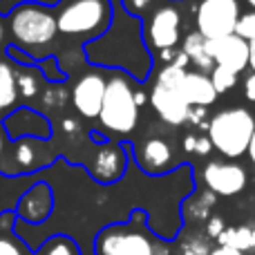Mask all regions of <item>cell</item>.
<instances>
[{
	"label": "cell",
	"mask_w": 255,
	"mask_h": 255,
	"mask_svg": "<svg viewBox=\"0 0 255 255\" xmlns=\"http://www.w3.org/2000/svg\"><path fill=\"white\" fill-rule=\"evenodd\" d=\"M92 255H170V249L150 231L145 211H132L128 222L108 224L94 235Z\"/></svg>",
	"instance_id": "cell-1"
},
{
	"label": "cell",
	"mask_w": 255,
	"mask_h": 255,
	"mask_svg": "<svg viewBox=\"0 0 255 255\" xmlns=\"http://www.w3.org/2000/svg\"><path fill=\"white\" fill-rule=\"evenodd\" d=\"M7 31L16 47L20 45V49H25L27 54L49 47L58 36L56 13L52 7L38 2L16 4L7 13Z\"/></svg>",
	"instance_id": "cell-2"
},
{
	"label": "cell",
	"mask_w": 255,
	"mask_h": 255,
	"mask_svg": "<svg viewBox=\"0 0 255 255\" xmlns=\"http://www.w3.org/2000/svg\"><path fill=\"white\" fill-rule=\"evenodd\" d=\"M99 124L115 136H126L139 124V103H136V88L132 85L130 76L115 70L108 76L106 97H103Z\"/></svg>",
	"instance_id": "cell-3"
},
{
	"label": "cell",
	"mask_w": 255,
	"mask_h": 255,
	"mask_svg": "<svg viewBox=\"0 0 255 255\" xmlns=\"http://www.w3.org/2000/svg\"><path fill=\"white\" fill-rule=\"evenodd\" d=\"M115 20L112 0H67L56 11L58 34L97 40L110 29Z\"/></svg>",
	"instance_id": "cell-4"
},
{
	"label": "cell",
	"mask_w": 255,
	"mask_h": 255,
	"mask_svg": "<svg viewBox=\"0 0 255 255\" xmlns=\"http://www.w3.org/2000/svg\"><path fill=\"white\" fill-rule=\"evenodd\" d=\"M255 132V117L251 110L238 106L220 110L206 128V136L211 139L213 150L226 159H240L247 154L251 136Z\"/></svg>",
	"instance_id": "cell-5"
},
{
	"label": "cell",
	"mask_w": 255,
	"mask_h": 255,
	"mask_svg": "<svg viewBox=\"0 0 255 255\" xmlns=\"http://www.w3.org/2000/svg\"><path fill=\"white\" fill-rule=\"evenodd\" d=\"M184 67H177L172 63H166L157 72V79L150 90V106L157 112V117L168 126H184L188 121L190 106L184 97Z\"/></svg>",
	"instance_id": "cell-6"
},
{
	"label": "cell",
	"mask_w": 255,
	"mask_h": 255,
	"mask_svg": "<svg viewBox=\"0 0 255 255\" xmlns=\"http://www.w3.org/2000/svg\"><path fill=\"white\" fill-rule=\"evenodd\" d=\"M148 47L161 58H172L181 43V13L172 4H159L143 25Z\"/></svg>",
	"instance_id": "cell-7"
},
{
	"label": "cell",
	"mask_w": 255,
	"mask_h": 255,
	"mask_svg": "<svg viewBox=\"0 0 255 255\" xmlns=\"http://www.w3.org/2000/svg\"><path fill=\"white\" fill-rule=\"evenodd\" d=\"M240 16V0H202L195 13V25L206 40H217L235 34Z\"/></svg>",
	"instance_id": "cell-8"
},
{
	"label": "cell",
	"mask_w": 255,
	"mask_h": 255,
	"mask_svg": "<svg viewBox=\"0 0 255 255\" xmlns=\"http://www.w3.org/2000/svg\"><path fill=\"white\" fill-rule=\"evenodd\" d=\"M54 206H56V197H54L52 184L47 179H38L18 195L16 204H13L16 222L27 226H36V229L45 226L52 220Z\"/></svg>",
	"instance_id": "cell-9"
},
{
	"label": "cell",
	"mask_w": 255,
	"mask_h": 255,
	"mask_svg": "<svg viewBox=\"0 0 255 255\" xmlns=\"http://www.w3.org/2000/svg\"><path fill=\"white\" fill-rule=\"evenodd\" d=\"M132 161V145L130 143H112V141H99L94 150L92 163L88 166V175L97 184L112 186L124 179L126 170Z\"/></svg>",
	"instance_id": "cell-10"
},
{
	"label": "cell",
	"mask_w": 255,
	"mask_h": 255,
	"mask_svg": "<svg viewBox=\"0 0 255 255\" xmlns=\"http://www.w3.org/2000/svg\"><path fill=\"white\" fill-rule=\"evenodd\" d=\"M202 181L206 190H211L215 197H235L249 184V175L240 163L235 161H208L202 170Z\"/></svg>",
	"instance_id": "cell-11"
},
{
	"label": "cell",
	"mask_w": 255,
	"mask_h": 255,
	"mask_svg": "<svg viewBox=\"0 0 255 255\" xmlns=\"http://www.w3.org/2000/svg\"><path fill=\"white\" fill-rule=\"evenodd\" d=\"M108 76L101 70H88L72 88V106L79 117L88 121H97L101 115L103 97H106Z\"/></svg>",
	"instance_id": "cell-12"
},
{
	"label": "cell",
	"mask_w": 255,
	"mask_h": 255,
	"mask_svg": "<svg viewBox=\"0 0 255 255\" xmlns=\"http://www.w3.org/2000/svg\"><path fill=\"white\" fill-rule=\"evenodd\" d=\"M2 130L11 143L20 139H36V141L52 139V124L47 121V117L40 115L38 110H31L27 106L16 108L11 115L4 117Z\"/></svg>",
	"instance_id": "cell-13"
},
{
	"label": "cell",
	"mask_w": 255,
	"mask_h": 255,
	"mask_svg": "<svg viewBox=\"0 0 255 255\" xmlns=\"http://www.w3.org/2000/svg\"><path fill=\"white\" fill-rule=\"evenodd\" d=\"M208 52H211L215 65L226 67L235 74H242L244 70H249V43L240 36L231 34L224 38L208 40Z\"/></svg>",
	"instance_id": "cell-14"
},
{
	"label": "cell",
	"mask_w": 255,
	"mask_h": 255,
	"mask_svg": "<svg viewBox=\"0 0 255 255\" xmlns=\"http://www.w3.org/2000/svg\"><path fill=\"white\" fill-rule=\"evenodd\" d=\"M132 159H136L139 168L145 172V175L159 177L172 168L170 166L172 163V148L166 139L152 136V139L143 141L136 152H134V148H132Z\"/></svg>",
	"instance_id": "cell-15"
},
{
	"label": "cell",
	"mask_w": 255,
	"mask_h": 255,
	"mask_svg": "<svg viewBox=\"0 0 255 255\" xmlns=\"http://www.w3.org/2000/svg\"><path fill=\"white\" fill-rule=\"evenodd\" d=\"M184 97L190 108H211L220 94L213 88V81L204 72H186L184 76Z\"/></svg>",
	"instance_id": "cell-16"
},
{
	"label": "cell",
	"mask_w": 255,
	"mask_h": 255,
	"mask_svg": "<svg viewBox=\"0 0 255 255\" xmlns=\"http://www.w3.org/2000/svg\"><path fill=\"white\" fill-rule=\"evenodd\" d=\"M181 52L186 54L190 65L197 67V72L211 74L213 67H215V61L211 58V52H208V40L204 38L199 31H190V34L184 36V40H181Z\"/></svg>",
	"instance_id": "cell-17"
},
{
	"label": "cell",
	"mask_w": 255,
	"mask_h": 255,
	"mask_svg": "<svg viewBox=\"0 0 255 255\" xmlns=\"http://www.w3.org/2000/svg\"><path fill=\"white\" fill-rule=\"evenodd\" d=\"M20 92L16 81V65L11 61H0V117L11 115L18 108Z\"/></svg>",
	"instance_id": "cell-18"
},
{
	"label": "cell",
	"mask_w": 255,
	"mask_h": 255,
	"mask_svg": "<svg viewBox=\"0 0 255 255\" xmlns=\"http://www.w3.org/2000/svg\"><path fill=\"white\" fill-rule=\"evenodd\" d=\"M0 255H27L25 242L16 235V213H0Z\"/></svg>",
	"instance_id": "cell-19"
},
{
	"label": "cell",
	"mask_w": 255,
	"mask_h": 255,
	"mask_svg": "<svg viewBox=\"0 0 255 255\" xmlns=\"http://www.w3.org/2000/svg\"><path fill=\"white\" fill-rule=\"evenodd\" d=\"M220 247L235 249L240 253H255V224H244V226H226V231L217 240Z\"/></svg>",
	"instance_id": "cell-20"
},
{
	"label": "cell",
	"mask_w": 255,
	"mask_h": 255,
	"mask_svg": "<svg viewBox=\"0 0 255 255\" xmlns=\"http://www.w3.org/2000/svg\"><path fill=\"white\" fill-rule=\"evenodd\" d=\"M215 204H217V197L211 190H206V188L193 190V195H188L186 202L181 204V215L186 220H208Z\"/></svg>",
	"instance_id": "cell-21"
},
{
	"label": "cell",
	"mask_w": 255,
	"mask_h": 255,
	"mask_svg": "<svg viewBox=\"0 0 255 255\" xmlns=\"http://www.w3.org/2000/svg\"><path fill=\"white\" fill-rule=\"evenodd\" d=\"M38 141L36 139H20L13 141V161L18 166V175L38 170Z\"/></svg>",
	"instance_id": "cell-22"
},
{
	"label": "cell",
	"mask_w": 255,
	"mask_h": 255,
	"mask_svg": "<svg viewBox=\"0 0 255 255\" xmlns=\"http://www.w3.org/2000/svg\"><path fill=\"white\" fill-rule=\"evenodd\" d=\"M40 255H83L81 253V247L74 238L70 235H63L56 233L52 238H47L38 249Z\"/></svg>",
	"instance_id": "cell-23"
},
{
	"label": "cell",
	"mask_w": 255,
	"mask_h": 255,
	"mask_svg": "<svg viewBox=\"0 0 255 255\" xmlns=\"http://www.w3.org/2000/svg\"><path fill=\"white\" fill-rule=\"evenodd\" d=\"M40 72L36 74L34 67H20L18 70L16 65V81H18V92H20V99H25V101H31L34 97H38L40 92Z\"/></svg>",
	"instance_id": "cell-24"
},
{
	"label": "cell",
	"mask_w": 255,
	"mask_h": 255,
	"mask_svg": "<svg viewBox=\"0 0 255 255\" xmlns=\"http://www.w3.org/2000/svg\"><path fill=\"white\" fill-rule=\"evenodd\" d=\"M208 76H211L213 88H215L217 94H224V92H229V90H233L240 79V74H235V72L226 70V67H220V65L213 67V72Z\"/></svg>",
	"instance_id": "cell-25"
},
{
	"label": "cell",
	"mask_w": 255,
	"mask_h": 255,
	"mask_svg": "<svg viewBox=\"0 0 255 255\" xmlns=\"http://www.w3.org/2000/svg\"><path fill=\"white\" fill-rule=\"evenodd\" d=\"M157 2L159 0H121V9L132 18H143L145 13H148V16L152 13Z\"/></svg>",
	"instance_id": "cell-26"
},
{
	"label": "cell",
	"mask_w": 255,
	"mask_h": 255,
	"mask_svg": "<svg viewBox=\"0 0 255 255\" xmlns=\"http://www.w3.org/2000/svg\"><path fill=\"white\" fill-rule=\"evenodd\" d=\"M235 36H240V38H244L247 43H251L255 40V11L242 13L238 20V25H235Z\"/></svg>",
	"instance_id": "cell-27"
},
{
	"label": "cell",
	"mask_w": 255,
	"mask_h": 255,
	"mask_svg": "<svg viewBox=\"0 0 255 255\" xmlns=\"http://www.w3.org/2000/svg\"><path fill=\"white\" fill-rule=\"evenodd\" d=\"M38 72L43 74V79L47 83H56V81H65V74L58 70V61L56 58H40L38 61Z\"/></svg>",
	"instance_id": "cell-28"
},
{
	"label": "cell",
	"mask_w": 255,
	"mask_h": 255,
	"mask_svg": "<svg viewBox=\"0 0 255 255\" xmlns=\"http://www.w3.org/2000/svg\"><path fill=\"white\" fill-rule=\"evenodd\" d=\"M213 249L208 247V238H197L193 235L190 240H186L179 249V255H208Z\"/></svg>",
	"instance_id": "cell-29"
},
{
	"label": "cell",
	"mask_w": 255,
	"mask_h": 255,
	"mask_svg": "<svg viewBox=\"0 0 255 255\" xmlns=\"http://www.w3.org/2000/svg\"><path fill=\"white\" fill-rule=\"evenodd\" d=\"M226 231V224H224V217L220 215H211L206 220V238L208 240H220V235Z\"/></svg>",
	"instance_id": "cell-30"
},
{
	"label": "cell",
	"mask_w": 255,
	"mask_h": 255,
	"mask_svg": "<svg viewBox=\"0 0 255 255\" xmlns=\"http://www.w3.org/2000/svg\"><path fill=\"white\" fill-rule=\"evenodd\" d=\"M213 152V143L208 136H197V148H195V154L199 157H206V154Z\"/></svg>",
	"instance_id": "cell-31"
},
{
	"label": "cell",
	"mask_w": 255,
	"mask_h": 255,
	"mask_svg": "<svg viewBox=\"0 0 255 255\" xmlns=\"http://www.w3.org/2000/svg\"><path fill=\"white\" fill-rule=\"evenodd\" d=\"M244 97H247L251 103H255V74L253 72L244 79Z\"/></svg>",
	"instance_id": "cell-32"
},
{
	"label": "cell",
	"mask_w": 255,
	"mask_h": 255,
	"mask_svg": "<svg viewBox=\"0 0 255 255\" xmlns=\"http://www.w3.org/2000/svg\"><path fill=\"white\" fill-rule=\"evenodd\" d=\"M204 117H206V108H190L188 112V121L193 126H199L204 121Z\"/></svg>",
	"instance_id": "cell-33"
},
{
	"label": "cell",
	"mask_w": 255,
	"mask_h": 255,
	"mask_svg": "<svg viewBox=\"0 0 255 255\" xmlns=\"http://www.w3.org/2000/svg\"><path fill=\"white\" fill-rule=\"evenodd\" d=\"M61 128H63V132H65V134H76V132L81 130V126H79V121H76V119H63Z\"/></svg>",
	"instance_id": "cell-34"
},
{
	"label": "cell",
	"mask_w": 255,
	"mask_h": 255,
	"mask_svg": "<svg viewBox=\"0 0 255 255\" xmlns=\"http://www.w3.org/2000/svg\"><path fill=\"white\" fill-rule=\"evenodd\" d=\"M181 148H184V152L195 154V148H197V136H195V134L184 136V143H181Z\"/></svg>",
	"instance_id": "cell-35"
},
{
	"label": "cell",
	"mask_w": 255,
	"mask_h": 255,
	"mask_svg": "<svg viewBox=\"0 0 255 255\" xmlns=\"http://www.w3.org/2000/svg\"><path fill=\"white\" fill-rule=\"evenodd\" d=\"M208 255H244V253L235 251V249H229V247H217V249H213Z\"/></svg>",
	"instance_id": "cell-36"
},
{
	"label": "cell",
	"mask_w": 255,
	"mask_h": 255,
	"mask_svg": "<svg viewBox=\"0 0 255 255\" xmlns=\"http://www.w3.org/2000/svg\"><path fill=\"white\" fill-rule=\"evenodd\" d=\"M249 70L255 74V40L249 43Z\"/></svg>",
	"instance_id": "cell-37"
},
{
	"label": "cell",
	"mask_w": 255,
	"mask_h": 255,
	"mask_svg": "<svg viewBox=\"0 0 255 255\" xmlns=\"http://www.w3.org/2000/svg\"><path fill=\"white\" fill-rule=\"evenodd\" d=\"M7 143H9V139H7V134H4V130H2V124H0V159H2L4 152H7Z\"/></svg>",
	"instance_id": "cell-38"
},
{
	"label": "cell",
	"mask_w": 255,
	"mask_h": 255,
	"mask_svg": "<svg viewBox=\"0 0 255 255\" xmlns=\"http://www.w3.org/2000/svg\"><path fill=\"white\" fill-rule=\"evenodd\" d=\"M247 154H249V159H251V163L255 166V132H253V136H251V143H249Z\"/></svg>",
	"instance_id": "cell-39"
},
{
	"label": "cell",
	"mask_w": 255,
	"mask_h": 255,
	"mask_svg": "<svg viewBox=\"0 0 255 255\" xmlns=\"http://www.w3.org/2000/svg\"><path fill=\"white\" fill-rule=\"evenodd\" d=\"M2 40H4V25H2V20H0V45H2Z\"/></svg>",
	"instance_id": "cell-40"
},
{
	"label": "cell",
	"mask_w": 255,
	"mask_h": 255,
	"mask_svg": "<svg viewBox=\"0 0 255 255\" xmlns=\"http://www.w3.org/2000/svg\"><path fill=\"white\" fill-rule=\"evenodd\" d=\"M247 2H249V7H251L253 11H255V0H247Z\"/></svg>",
	"instance_id": "cell-41"
}]
</instances>
